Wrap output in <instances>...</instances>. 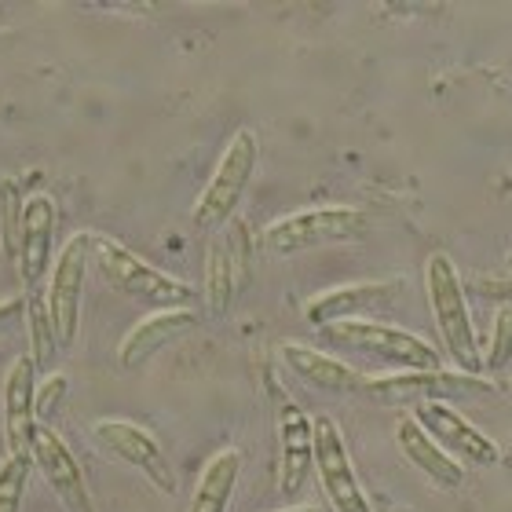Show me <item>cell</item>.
I'll use <instances>...</instances> for the list:
<instances>
[{
  "instance_id": "cell-1",
  "label": "cell",
  "mask_w": 512,
  "mask_h": 512,
  "mask_svg": "<svg viewBox=\"0 0 512 512\" xmlns=\"http://www.w3.org/2000/svg\"><path fill=\"white\" fill-rule=\"evenodd\" d=\"M425 293L432 319H436L439 341H443V352L454 363V370L483 377V348L476 330H472L469 297H465L458 267H454V260L447 253H432L425 260Z\"/></svg>"
},
{
  "instance_id": "cell-2",
  "label": "cell",
  "mask_w": 512,
  "mask_h": 512,
  "mask_svg": "<svg viewBox=\"0 0 512 512\" xmlns=\"http://www.w3.org/2000/svg\"><path fill=\"white\" fill-rule=\"evenodd\" d=\"M92 256H96L99 271L110 286L118 289L121 297L150 304L154 311H172V308H191L194 289L187 282H180L169 271H158L154 264H147L143 256H136L128 246H121L118 238H92Z\"/></svg>"
},
{
  "instance_id": "cell-3",
  "label": "cell",
  "mask_w": 512,
  "mask_h": 512,
  "mask_svg": "<svg viewBox=\"0 0 512 512\" xmlns=\"http://www.w3.org/2000/svg\"><path fill=\"white\" fill-rule=\"evenodd\" d=\"M319 333L322 341L341 348V352L374 355V359L395 366V370H443V352L436 344H428L425 337H417L403 326H388V322L374 319H348L333 322Z\"/></svg>"
},
{
  "instance_id": "cell-4",
  "label": "cell",
  "mask_w": 512,
  "mask_h": 512,
  "mask_svg": "<svg viewBox=\"0 0 512 512\" xmlns=\"http://www.w3.org/2000/svg\"><path fill=\"white\" fill-rule=\"evenodd\" d=\"M366 231V216L352 205H319L282 216L264 231V246L275 256H293L304 249L344 246Z\"/></svg>"
},
{
  "instance_id": "cell-5",
  "label": "cell",
  "mask_w": 512,
  "mask_h": 512,
  "mask_svg": "<svg viewBox=\"0 0 512 512\" xmlns=\"http://www.w3.org/2000/svg\"><path fill=\"white\" fill-rule=\"evenodd\" d=\"M256 165H260V139L249 128H238L227 150L220 154V165H216L213 180L205 183L202 198L194 202V224L198 227H220L227 224L235 209L246 198L249 183L256 176Z\"/></svg>"
},
{
  "instance_id": "cell-6",
  "label": "cell",
  "mask_w": 512,
  "mask_h": 512,
  "mask_svg": "<svg viewBox=\"0 0 512 512\" xmlns=\"http://www.w3.org/2000/svg\"><path fill=\"white\" fill-rule=\"evenodd\" d=\"M92 238L96 235L77 231L63 246V253L55 256L48 286H44V304L52 315L59 348H70L77 341V330H81V300H85V271L88 256H92Z\"/></svg>"
},
{
  "instance_id": "cell-7",
  "label": "cell",
  "mask_w": 512,
  "mask_h": 512,
  "mask_svg": "<svg viewBox=\"0 0 512 512\" xmlns=\"http://www.w3.org/2000/svg\"><path fill=\"white\" fill-rule=\"evenodd\" d=\"M363 392L374 395L377 403H447L461 395L494 392L491 377H472L461 370H395L384 377H366Z\"/></svg>"
},
{
  "instance_id": "cell-8",
  "label": "cell",
  "mask_w": 512,
  "mask_h": 512,
  "mask_svg": "<svg viewBox=\"0 0 512 512\" xmlns=\"http://www.w3.org/2000/svg\"><path fill=\"white\" fill-rule=\"evenodd\" d=\"M275 406V432H278V491L282 498H297L308 483V472H315V417L282 392V384L271 388Z\"/></svg>"
},
{
  "instance_id": "cell-9",
  "label": "cell",
  "mask_w": 512,
  "mask_h": 512,
  "mask_svg": "<svg viewBox=\"0 0 512 512\" xmlns=\"http://www.w3.org/2000/svg\"><path fill=\"white\" fill-rule=\"evenodd\" d=\"M315 476L322 483V494L330 498L333 512H374L366 502V491L355 465L348 458L341 428L333 425V417H315Z\"/></svg>"
},
{
  "instance_id": "cell-10",
  "label": "cell",
  "mask_w": 512,
  "mask_h": 512,
  "mask_svg": "<svg viewBox=\"0 0 512 512\" xmlns=\"http://www.w3.org/2000/svg\"><path fill=\"white\" fill-rule=\"evenodd\" d=\"M417 425L425 428L428 436L436 439L439 447L447 450L450 458L461 465H476V469H491L502 461V447L494 443L487 432L472 425L469 417L458 414L450 403H421L414 406Z\"/></svg>"
},
{
  "instance_id": "cell-11",
  "label": "cell",
  "mask_w": 512,
  "mask_h": 512,
  "mask_svg": "<svg viewBox=\"0 0 512 512\" xmlns=\"http://www.w3.org/2000/svg\"><path fill=\"white\" fill-rule=\"evenodd\" d=\"M33 469L41 472L44 483L52 487V494L59 498L66 512H96L92 502V491H88V480L81 465H77L74 450L66 447V439L48 425H37L33 432V447H30Z\"/></svg>"
},
{
  "instance_id": "cell-12",
  "label": "cell",
  "mask_w": 512,
  "mask_h": 512,
  "mask_svg": "<svg viewBox=\"0 0 512 512\" xmlns=\"http://www.w3.org/2000/svg\"><path fill=\"white\" fill-rule=\"evenodd\" d=\"M92 432H96V439L114 454V458H121L125 465L143 472L161 494L176 491V476H172L169 458H165L161 443L150 436L143 425H132V421H121V417H107V421H99Z\"/></svg>"
},
{
  "instance_id": "cell-13",
  "label": "cell",
  "mask_w": 512,
  "mask_h": 512,
  "mask_svg": "<svg viewBox=\"0 0 512 512\" xmlns=\"http://www.w3.org/2000/svg\"><path fill=\"white\" fill-rule=\"evenodd\" d=\"M37 366H33L30 355H19L11 363L8 377H4V403H0V414H4V447L8 454H26L30 458L33 447V432H37Z\"/></svg>"
},
{
  "instance_id": "cell-14",
  "label": "cell",
  "mask_w": 512,
  "mask_h": 512,
  "mask_svg": "<svg viewBox=\"0 0 512 512\" xmlns=\"http://www.w3.org/2000/svg\"><path fill=\"white\" fill-rule=\"evenodd\" d=\"M403 293V282H352V286H337L326 289L319 297H311L304 304V319L315 326V330H326L333 322H348V319H366L370 311L392 304L395 297Z\"/></svg>"
},
{
  "instance_id": "cell-15",
  "label": "cell",
  "mask_w": 512,
  "mask_h": 512,
  "mask_svg": "<svg viewBox=\"0 0 512 512\" xmlns=\"http://www.w3.org/2000/svg\"><path fill=\"white\" fill-rule=\"evenodd\" d=\"M52 246H55V202L48 194H33L26 202L19 231V278L26 293L44 289V278L52 275Z\"/></svg>"
},
{
  "instance_id": "cell-16",
  "label": "cell",
  "mask_w": 512,
  "mask_h": 512,
  "mask_svg": "<svg viewBox=\"0 0 512 512\" xmlns=\"http://www.w3.org/2000/svg\"><path fill=\"white\" fill-rule=\"evenodd\" d=\"M198 326V315L191 308H172V311H150L147 319L136 322L125 333V341L118 344V363L125 370L150 363L161 348H169L172 341H180L183 333Z\"/></svg>"
},
{
  "instance_id": "cell-17",
  "label": "cell",
  "mask_w": 512,
  "mask_h": 512,
  "mask_svg": "<svg viewBox=\"0 0 512 512\" xmlns=\"http://www.w3.org/2000/svg\"><path fill=\"white\" fill-rule=\"evenodd\" d=\"M395 443H399V450H403V458L410 461L432 487H439V491H458L461 483H465L461 461L450 458L447 450L439 447L436 439L417 425V417H403V421H399V428H395Z\"/></svg>"
},
{
  "instance_id": "cell-18",
  "label": "cell",
  "mask_w": 512,
  "mask_h": 512,
  "mask_svg": "<svg viewBox=\"0 0 512 512\" xmlns=\"http://www.w3.org/2000/svg\"><path fill=\"white\" fill-rule=\"evenodd\" d=\"M278 359L300 377L308 381L311 388L319 392H363L366 377L359 370H352L348 363L333 359V355L319 352V348H308L300 341H282L278 344Z\"/></svg>"
},
{
  "instance_id": "cell-19",
  "label": "cell",
  "mask_w": 512,
  "mask_h": 512,
  "mask_svg": "<svg viewBox=\"0 0 512 512\" xmlns=\"http://www.w3.org/2000/svg\"><path fill=\"white\" fill-rule=\"evenodd\" d=\"M238 472H242L238 450H220V454L202 469V480L194 487L191 509L187 512H227L231 494H235Z\"/></svg>"
},
{
  "instance_id": "cell-20",
  "label": "cell",
  "mask_w": 512,
  "mask_h": 512,
  "mask_svg": "<svg viewBox=\"0 0 512 512\" xmlns=\"http://www.w3.org/2000/svg\"><path fill=\"white\" fill-rule=\"evenodd\" d=\"M242 289V282H238L235 267H231V256H227L224 246H213L209 249V256H205V308H209V315L213 319H224L227 311H231V304H235V293Z\"/></svg>"
},
{
  "instance_id": "cell-21",
  "label": "cell",
  "mask_w": 512,
  "mask_h": 512,
  "mask_svg": "<svg viewBox=\"0 0 512 512\" xmlns=\"http://www.w3.org/2000/svg\"><path fill=\"white\" fill-rule=\"evenodd\" d=\"M26 337H30V359L41 370L55 352H59V337H55L52 315L44 304V289L26 293Z\"/></svg>"
},
{
  "instance_id": "cell-22",
  "label": "cell",
  "mask_w": 512,
  "mask_h": 512,
  "mask_svg": "<svg viewBox=\"0 0 512 512\" xmlns=\"http://www.w3.org/2000/svg\"><path fill=\"white\" fill-rule=\"evenodd\" d=\"M22 216H26V202H22L19 180L4 176V180H0V253H4V260H8V264H15V260H19Z\"/></svg>"
},
{
  "instance_id": "cell-23",
  "label": "cell",
  "mask_w": 512,
  "mask_h": 512,
  "mask_svg": "<svg viewBox=\"0 0 512 512\" xmlns=\"http://www.w3.org/2000/svg\"><path fill=\"white\" fill-rule=\"evenodd\" d=\"M33 461L26 454H8L0 461V512H22Z\"/></svg>"
},
{
  "instance_id": "cell-24",
  "label": "cell",
  "mask_w": 512,
  "mask_h": 512,
  "mask_svg": "<svg viewBox=\"0 0 512 512\" xmlns=\"http://www.w3.org/2000/svg\"><path fill=\"white\" fill-rule=\"evenodd\" d=\"M509 363H512V304H502V308L494 311L491 341H487V352H483V377L502 374Z\"/></svg>"
},
{
  "instance_id": "cell-25",
  "label": "cell",
  "mask_w": 512,
  "mask_h": 512,
  "mask_svg": "<svg viewBox=\"0 0 512 512\" xmlns=\"http://www.w3.org/2000/svg\"><path fill=\"white\" fill-rule=\"evenodd\" d=\"M66 399V377L63 374H52L44 377L41 384H37V421L41 425H48V417L59 410V403Z\"/></svg>"
},
{
  "instance_id": "cell-26",
  "label": "cell",
  "mask_w": 512,
  "mask_h": 512,
  "mask_svg": "<svg viewBox=\"0 0 512 512\" xmlns=\"http://www.w3.org/2000/svg\"><path fill=\"white\" fill-rule=\"evenodd\" d=\"M26 311V297L22 300H8V304H0V333L8 330V322H15Z\"/></svg>"
},
{
  "instance_id": "cell-27",
  "label": "cell",
  "mask_w": 512,
  "mask_h": 512,
  "mask_svg": "<svg viewBox=\"0 0 512 512\" xmlns=\"http://www.w3.org/2000/svg\"><path fill=\"white\" fill-rule=\"evenodd\" d=\"M286 512H319V509H308V505H304V509H286Z\"/></svg>"
},
{
  "instance_id": "cell-28",
  "label": "cell",
  "mask_w": 512,
  "mask_h": 512,
  "mask_svg": "<svg viewBox=\"0 0 512 512\" xmlns=\"http://www.w3.org/2000/svg\"><path fill=\"white\" fill-rule=\"evenodd\" d=\"M509 271H512V253H509Z\"/></svg>"
}]
</instances>
